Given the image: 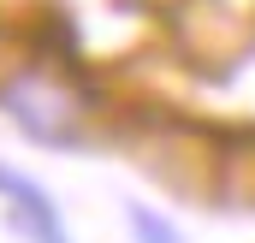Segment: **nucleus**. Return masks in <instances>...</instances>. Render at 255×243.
<instances>
[{"label":"nucleus","mask_w":255,"mask_h":243,"mask_svg":"<svg viewBox=\"0 0 255 243\" xmlns=\"http://www.w3.org/2000/svg\"><path fill=\"white\" fill-rule=\"evenodd\" d=\"M95 95L48 60H12L0 71V119L24 142L54 148V154H83L95 148Z\"/></svg>","instance_id":"obj_1"},{"label":"nucleus","mask_w":255,"mask_h":243,"mask_svg":"<svg viewBox=\"0 0 255 243\" xmlns=\"http://www.w3.org/2000/svg\"><path fill=\"white\" fill-rule=\"evenodd\" d=\"M0 214H6V226H12L24 243H71L54 190L36 184L30 172H18L12 160H0Z\"/></svg>","instance_id":"obj_2"},{"label":"nucleus","mask_w":255,"mask_h":243,"mask_svg":"<svg viewBox=\"0 0 255 243\" xmlns=\"http://www.w3.org/2000/svg\"><path fill=\"white\" fill-rule=\"evenodd\" d=\"M125 226H130V238H136V243H184V238H178V226H172L166 214H154L148 202H130V208H125Z\"/></svg>","instance_id":"obj_3"}]
</instances>
